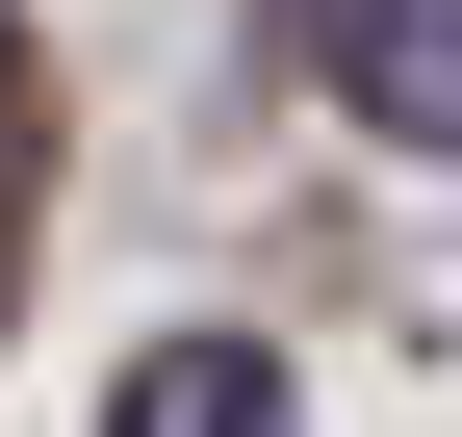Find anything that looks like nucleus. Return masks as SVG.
<instances>
[{
	"instance_id": "f257e3e1",
	"label": "nucleus",
	"mask_w": 462,
	"mask_h": 437,
	"mask_svg": "<svg viewBox=\"0 0 462 437\" xmlns=\"http://www.w3.org/2000/svg\"><path fill=\"white\" fill-rule=\"evenodd\" d=\"M309 78L385 154H462V0H309Z\"/></svg>"
},
{
	"instance_id": "f03ea898",
	"label": "nucleus",
	"mask_w": 462,
	"mask_h": 437,
	"mask_svg": "<svg viewBox=\"0 0 462 437\" xmlns=\"http://www.w3.org/2000/svg\"><path fill=\"white\" fill-rule=\"evenodd\" d=\"M103 437H282V360L257 335H154L129 386H103Z\"/></svg>"
}]
</instances>
